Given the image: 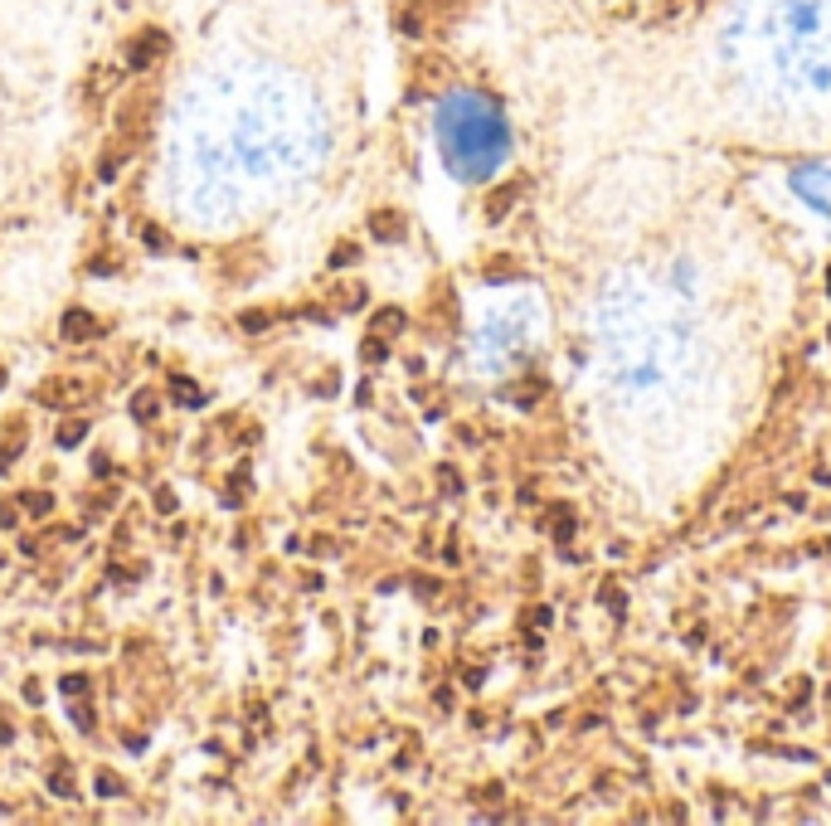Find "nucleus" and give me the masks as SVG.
<instances>
[{
    "mask_svg": "<svg viewBox=\"0 0 831 826\" xmlns=\"http://www.w3.org/2000/svg\"><path fill=\"white\" fill-rule=\"evenodd\" d=\"M442 151L453 171L462 175H486L506 156V122L491 102L481 97H453L442 107Z\"/></svg>",
    "mask_w": 831,
    "mask_h": 826,
    "instance_id": "obj_1",
    "label": "nucleus"
},
{
    "mask_svg": "<svg viewBox=\"0 0 831 826\" xmlns=\"http://www.w3.org/2000/svg\"><path fill=\"white\" fill-rule=\"evenodd\" d=\"M160 49H165V34H160V29H146V34L127 49V64H132V69H151Z\"/></svg>",
    "mask_w": 831,
    "mask_h": 826,
    "instance_id": "obj_2",
    "label": "nucleus"
},
{
    "mask_svg": "<svg viewBox=\"0 0 831 826\" xmlns=\"http://www.w3.org/2000/svg\"><path fill=\"white\" fill-rule=\"evenodd\" d=\"M516 199H520V185H501V190H491V195H486V219H491V224H501V219L511 214Z\"/></svg>",
    "mask_w": 831,
    "mask_h": 826,
    "instance_id": "obj_3",
    "label": "nucleus"
},
{
    "mask_svg": "<svg viewBox=\"0 0 831 826\" xmlns=\"http://www.w3.org/2000/svg\"><path fill=\"white\" fill-rule=\"evenodd\" d=\"M370 229H374V239H404V219H399L394 209H379V214L370 219Z\"/></svg>",
    "mask_w": 831,
    "mask_h": 826,
    "instance_id": "obj_4",
    "label": "nucleus"
},
{
    "mask_svg": "<svg viewBox=\"0 0 831 826\" xmlns=\"http://www.w3.org/2000/svg\"><path fill=\"white\" fill-rule=\"evenodd\" d=\"M93 330H97V321H93L88 311H69V316H64V336H69V341H93Z\"/></svg>",
    "mask_w": 831,
    "mask_h": 826,
    "instance_id": "obj_5",
    "label": "nucleus"
},
{
    "mask_svg": "<svg viewBox=\"0 0 831 826\" xmlns=\"http://www.w3.org/2000/svg\"><path fill=\"white\" fill-rule=\"evenodd\" d=\"M49 792L53 797H78V783H73L69 768H53V773H49Z\"/></svg>",
    "mask_w": 831,
    "mask_h": 826,
    "instance_id": "obj_6",
    "label": "nucleus"
},
{
    "mask_svg": "<svg viewBox=\"0 0 831 826\" xmlns=\"http://www.w3.org/2000/svg\"><path fill=\"white\" fill-rule=\"evenodd\" d=\"M88 437V423L83 418H69L64 428H59V448H73V443H83Z\"/></svg>",
    "mask_w": 831,
    "mask_h": 826,
    "instance_id": "obj_7",
    "label": "nucleus"
},
{
    "mask_svg": "<svg viewBox=\"0 0 831 826\" xmlns=\"http://www.w3.org/2000/svg\"><path fill=\"white\" fill-rule=\"evenodd\" d=\"M20 506H25V511H34V515H49L53 496H49V491H25V496H20Z\"/></svg>",
    "mask_w": 831,
    "mask_h": 826,
    "instance_id": "obj_8",
    "label": "nucleus"
},
{
    "mask_svg": "<svg viewBox=\"0 0 831 826\" xmlns=\"http://www.w3.org/2000/svg\"><path fill=\"white\" fill-rule=\"evenodd\" d=\"M156 409H160V404H156V394H151V389H141V394L132 399V413H136L141 423H146V418H156Z\"/></svg>",
    "mask_w": 831,
    "mask_h": 826,
    "instance_id": "obj_9",
    "label": "nucleus"
},
{
    "mask_svg": "<svg viewBox=\"0 0 831 826\" xmlns=\"http://www.w3.org/2000/svg\"><path fill=\"white\" fill-rule=\"evenodd\" d=\"M374 330H404V311H379L374 316Z\"/></svg>",
    "mask_w": 831,
    "mask_h": 826,
    "instance_id": "obj_10",
    "label": "nucleus"
},
{
    "mask_svg": "<svg viewBox=\"0 0 831 826\" xmlns=\"http://www.w3.org/2000/svg\"><path fill=\"white\" fill-rule=\"evenodd\" d=\"M355 258H360V248H355V243H341L336 253H330V267H350Z\"/></svg>",
    "mask_w": 831,
    "mask_h": 826,
    "instance_id": "obj_11",
    "label": "nucleus"
},
{
    "mask_svg": "<svg viewBox=\"0 0 831 826\" xmlns=\"http://www.w3.org/2000/svg\"><path fill=\"white\" fill-rule=\"evenodd\" d=\"M574 535V515L569 511H554V539H569Z\"/></svg>",
    "mask_w": 831,
    "mask_h": 826,
    "instance_id": "obj_12",
    "label": "nucleus"
},
{
    "mask_svg": "<svg viewBox=\"0 0 831 826\" xmlns=\"http://www.w3.org/2000/svg\"><path fill=\"white\" fill-rule=\"evenodd\" d=\"M437 481H442V491H448V496H457V491H462V481H457V472H453V467H442V472H437Z\"/></svg>",
    "mask_w": 831,
    "mask_h": 826,
    "instance_id": "obj_13",
    "label": "nucleus"
},
{
    "mask_svg": "<svg viewBox=\"0 0 831 826\" xmlns=\"http://www.w3.org/2000/svg\"><path fill=\"white\" fill-rule=\"evenodd\" d=\"M64 690H69V695H78V700H83V695H88V681H83V676H64Z\"/></svg>",
    "mask_w": 831,
    "mask_h": 826,
    "instance_id": "obj_14",
    "label": "nucleus"
},
{
    "mask_svg": "<svg viewBox=\"0 0 831 826\" xmlns=\"http://www.w3.org/2000/svg\"><path fill=\"white\" fill-rule=\"evenodd\" d=\"M97 792H102V797H112V792H122V783H117V778H107V773H102V778H97Z\"/></svg>",
    "mask_w": 831,
    "mask_h": 826,
    "instance_id": "obj_15",
    "label": "nucleus"
},
{
    "mask_svg": "<svg viewBox=\"0 0 831 826\" xmlns=\"http://www.w3.org/2000/svg\"><path fill=\"white\" fill-rule=\"evenodd\" d=\"M263 326H267L263 311H248V316H243V330H263Z\"/></svg>",
    "mask_w": 831,
    "mask_h": 826,
    "instance_id": "obj_16",
    "label": "nucleus"
},
{
    "mask_svg": "<svg viewBox=\"0 0 831 826\" xmlns=\"http://www.w3.org/2000/svg\"><path fill=\"white\" fill-rule=\"evenodd\" d=\"M365 360H384V341H365Z\"/></svg>",
    "mask_w": 831,
    "mask_h": 826,
    "instance_id": "obj_17",
    "label": "nucleus"
},
{
    "mask_svg": "<svg viewBox=\"0 0 831 826\" xmlns=\"http://www.w3.org/2000/svg\"><path fill=\"white\" fill-rule=\"evenodd\" d=\"M73 720H78L83 729H93V714H88V705H73Z\"/></svg>",
    "mask_w": 831,
    "mask_h": 826,
    "instance_id": "obj_18",
    "label": "nucleus"
},
{
    "mask_svg": "<svg viewBox=\"0 0 831 826\" xmlns=\"http://www.w3.org/2000/svg\"><path fill=\"white\" fill-rule=\"evenodd\" d=\"M5 739H10V729H5V725H0V744H5Z\"/></svg>",
    "mask_w": 831,
    "mask_h": 826,
    "instance_id": "obj_19",
    "label": "nucleus"
}]
</instances>
